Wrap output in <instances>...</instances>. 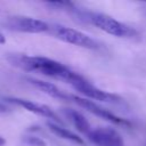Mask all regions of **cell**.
<instances>
[{
    "label": "cell",
    "instance_id": "5bb4252c",
    "mask_svg": "<svg viewBox=\"0 0 146 146\" xmlns=\"http://www.w3.org/2000/svg\"><path fill=\"white\" fill-rule=\"evenodd\" d=\"M6 42V38H5V35L0 32V43H5Z\"/></svg>",
    "mask_w": 146,
    "mask_h": 146
},
{
    "label": "cell",
    "instance_id": "8992f818",
    "mask_svg": "<svg viewBox=\"0 0 146 146\" xmlns=\"http://www.w3.org/2000/svg\"><path fill=\"white\" fill-rule=\"evenodd\" d=\"M86 137L97 146H124L121 135L111 127L91 128Z\"/></svg>",
    "mask_w": 146,
    "mask_h": 146
},
{
    "label": "cell",
    "instance_id": "ba28073f",
    "mask_svg": "<svg viewBox=\"0 0 146 146\" xmlns=\"http://www.w3.org/2000/svg\"><path fill=\"white\" fill-rule=\"evenodd\" d=\"M73 89H75L76 91H79L81 95L86 96L87 98H92L95 100H99V102H105V103H119L122 100V98L113 92H108V91H104L99 88H97L96 86L91 84L89 81H87L86 79L82 80L81 82H79L78 84H75L73 87Z\"/></svg>",
    "mask_w": 146,
    "mask_h": 146
},
{
    "label": "cell",
    "instance_id": "277c9868",
    "mask_svg": "<svg viewBox=\"0 0 146 146\" xmlns=\"http://www.w3.org/2000/svg\"><path fill=\"white\" fill-rule=\"evenodd\" d=\"M3 24L10 31L24 33H42L50 30V25L48 23L27 16H10Z\"/></svg>",
    "mask_w": 146,
    "mask_h": 146
},
{
    "label": "cell",
    "instance_id": "4fadbf2b",
    "mask_svg": "<svg viewBox=\"0 0 146 146\" xmlns=\"http://www.w3.org/2000/svg\"><path fill=\"white\" fill-rule=\"evenodd\" d=\"M9 111V108L2 103V102H0V114H3V113H7Z\"/></svg>",
    "mask_w": 146,
    "mask_h": 146
},
{
    "label": "cell",
    "instance_id": "9a60e30c",
    "mask_svg": "<svg viewBox=\"0 0 146 146\" xmlns=\"http://www.w3.org/2000/svg\"><path fill=\"white\" fill-rule=\"evenodd\" d=\"M6 144V140H5V138H2L1 136H0V146H3Z\"/></svg>",
    "mask_w": 146,
    "mask_h": 146
},
{
    "label": "cell",
    "instance_id": "8fae6325",
    "mask_svg": "<svg viewBox=\"0 0 146 146\" xmlns=\"http://www.w3.org/2000/svg\"><path fill=\"white\" fill-rule=\"evenodd\" d=\"M47 127L48 129L54 133L56 135L57 137L59 138H63V139H66V140H70V141H73L75 144H83V140L81 137H79L78 135H75L74 132L70 131L68 129L62 127L60 124H57L52 121H48L47 122Z\"/></svg>",
    "mask_w": 146,
    "mask_h": 146
},
{
    "label": "cell",
    "instance_id": "52a82bcc",
    "mask_svg": "<svg viewBox=\"0 0 146 146\" xmlns=\"http://www.w3.org/2000/svg\"><path fill=\"white\" fill-rule=\"evenodd\" d=\"M3 100H6L7 103L14 104L16 106L23 107L29 112H32L36 115L43 116L49 119L50 121L57 123V124H63V121L60 120V117L58 116V114L56 112H54L49 106L44 105V104H40V103H35L32 100H27V99H23V98H17V97H3Z\"/></svg>",
    "mask_w": 146,
    "mask_h": 146
},
{
    "label": "cell",
    "instance_id": "3957f363",
    "mask_svg": "<svg viewBox=\"0 0 146 146\" xmlns=\"http://www.w3.org/2000/svg\"><path fill=\"white\" fill-rule=\"evenodd\" d=\"M50 30L52 31V34L56 38H58L59 40L66 43L74 44V46L82 47L90 50H97L99 48V44L97 41H95L91 36H89L88 34L79 30L66 27V26H55L54 29L50 27Z\"/></svg>",
    "mask_w": 146,
    "mask_h": 146
},
{
    "label": "cell",
    "instance_id": "7a4b0ae2",
    "mask_svg": "<svg viewBox=\"0 0 146 146\" xmlns=\"http://www.w3.org/2000/svg\"><path fill=\"white\" fill-rule=\"evenodd\" d=\"M82 17L87 22H89L90 24L98 27L99 30H102V31H104L111 35H114V36L132 38V36H136L138 34V32L133 27H131V26H129L122 22H119L117 19H115L112 16L106 15V14L83 13Z\"/></svg>",
    "mask_w": 146,
    "mask_h": 146
},
{
    "label": "cell",
    "instance_id": "7c38bea8",
    "mask_svg": "<svg viewBox=\"0 0 146 146\" xmlns=\"http://www.w3.org/2000/svg\"><path fill=\"white\" fill-rule=\"evenodd\" d=\"M25 143L30 146H46V143L38 137H27L25 139Z\"/></svg>",
    "mask_w": 146,
    "mask_h": 146
},
{
    "label": "cell",
    "instance_id": "9c48e42d",
    "mask_svg": "<svg viewBox=\"0 0 146 146\" xmlns=\"http://www.w3.org/2000/svg\"><path fill=\"white\" fill-rule=\"evenodd\" d=\"M25 80L29 83H31L32 86H34L35 88H38L39 90L43 91L44 94L49 95L52 98H56V99H59V100H70V94H66V92L62 91L54 83L42 81V80H39V79H34V78H26Z\"/></svg>",
    "mask_w": 146,
    "mask_h": 146
},
{
    "label": "cell",
    "instance_id": "30bf717a",
    "mask_svg": "<svg viewBox=\"0 0 146 146\" xmlns=\"http://www.w3.org/2000/svg\"><path fill=\"white\" fill-rule=\"evenodd\" d=\"M62 112L64 113V115L66 117H68V120L73 123V125L80 131L82 132L84 136H87V133L91 130V125L88 122V120L84 117L83 114H81L80 112L73 110V108H63Z\"/></svg>",
    "mask_w": 146,
    "mask_h": 146
},
{
    "label": "cell",
    "instance_id": "6da1fadb",
    "mask_svg": "<svg viewBox=\"0 0 146 146\" xmlns=\"http://www.w3.org/2000/svg\"><path fill=\"white\" fill-rule=\"evenodd\" d=\"M11 65L27 72H38L46 76L64 81L72 87L84 80L82 75L72 71L66 65L43 56H29L22 54H13L8 56Z\"/></svg>",
    "mask_w": 146,
    "mask_h": 146
},
{
    "label": "cell",
    "instance_id": "5b68a950",
    "mask_svg": "<svg viewBox=\"0 0 146 146\" xmlns=\"http://www.w3.org/2000/svg\"><path fill=\"white\" fill-rule=\"evenodd\" d=\"M70 102H73V103L78 104L80 107H83L84 110H87L91 114H94V115H96L98 117H102V119H104V120H106V121H108L111 123L123 125V127H130L131 125V122L128 121L127 119H122V117L113 114L112 112L105 110L104 107L97 105L96 103L89 100L88 98H83V97L70 94Z\"/></svg>",
    "mask_w": 146,
    "mask_h": 146
}]
</instances>
